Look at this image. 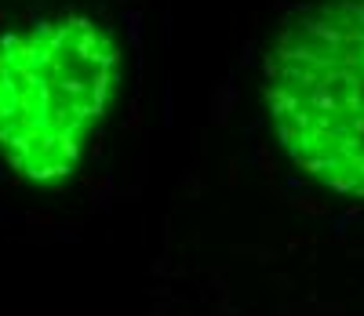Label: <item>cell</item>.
<instances>
[{"label":"cell","instance_id":"6da1fadb","mask_svg":"<svg viewBox=\"0 0 364 316\" xmlns=\"http://www.w3.org/2000/svg\"><path fill=\"white\" fill-rule=\"evenodd\" d=\"M120 40L87 11H48L0 33V160L29 185H63L106 124Z\"/></svg>","mask_w":364,"mask_h":316},{"label":"cell","instance_id":"7a4b0ae2","mask_svg":"<svg viewBox=\"0 0 364 316\" xmlns=\"http://www.w3.org/2000/svg\"><path fill=\"white\" fill-rule=\"evenodd\" d=\"M266 106L291 164L364 197V0L299 8L266 58Z\"/></svg>","mask_w":364,"mask_h":316}]
</instances>
